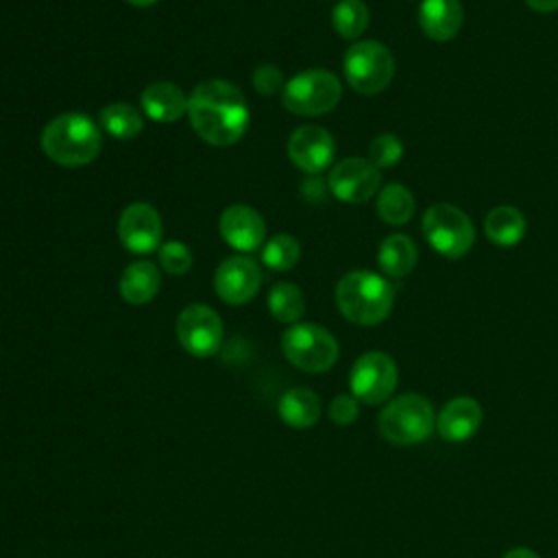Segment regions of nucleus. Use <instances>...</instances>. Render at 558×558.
Instances as JSON below:
<instances>
[{"mask_svg":"<svg viewBox=\"0 0 558 558\" xmlns=\"http://www.w3.org/2000/svg\"><path fill=\"white\" fill-rule=\"evenodd\" d=\"M392 303V283L371 270H351L336 286V305L355 325L371 327L381 323L390 314Z\"/></svg>","mask_w":558,"mask_h":558,"instance_id":"obj_3","label":"nucleus"},{"mask_svg":"<svg viewBox=\"0 0 558 558\" xmlns=\"http://www.w3.org/2000/svg\"><path fill=\"white\" fill-rule=\"evenodd\" d=\"M179 344L194 357H211L222 344V320L203 303H192L177 316Z\"/></svg>","mask_w":558,"mask_h":558,"instance_id":"obj_10","label":"nucleus"},{"mask_svg":"<svg viewBox=\"0 0 558 558\" xmlns=\"http://www.w3.org/2000/svg\"><path fill=\"white\" fill-rule=\"evenodd\" d=\"M98 122L102 131H107L111 137H118V140H131L140 135L144 126L142 113L126 102H111L102 107L98 113Z\"/></svg>","mask_w":558,"mask_h":558,"instance_id":"obj_23","label":"nucleus"},{"mask_svg":"<svg viewBox=\"0 0 558 558\" xmlns=\"http://www.w3.org/2000/svg\"><path fill=\"white\" fill-rule=\"evenodd\" d=\"M403 157V144L397 135L392 133H381L377 135L371 146H368V161L375 168H392L397 161Z\"/></svg>","mask_w":558,"mask_h":558,"instance_id":"obj_28","label":"nucleus"},{"mask_svg":"<svg viewBox=\"0 0 558 558\" xmlns=\"http://www.w3.org/2000/svg\"><path fill=\"white\" fill-rule=\"evenodd\" d=\"M286 360L305 373H325L338 360L336 338L320 325L294 323L281 336Z\"/></svg>","mask_w":558,"mask_h":558,"instance_id":"obj_8","label":"nucleus"},{"mask_svg":"<svg viewBox=\"0 0 558 558\" xmlns=\"http://www.w3.org/2000/svg\"><path fill=\"white\" fill-rule=\"evenodd\" d=\"M163 225L157 209L148 203H131L122 209L118 220V238L122 246L135 255L159 251Z\"/></svg>","mask_w":558,"mask_h":558,"instance_id":"obj_12","label":"nucleus"},{"mask_svg":"<svg viewBox=\"0 0 558 558\" xmlns=\"http://www.w3.org/2000/svg\"><path fill=\"white\" fill-rule=\"evenodd\" d=\"M288 157L299 170L318 174L331 166L336 157V142L323 126L305 124L292 131L288 140Z\"/></svg>","mask_w":558,"mask_h":558,"instance_id":"obj_14","label":"nucleus"},{"mask_svg":"<svg viewBox=\"0 0 558 558\" xmlns=\"http://www.w3.org/2000/svg\"><path fill=\"white\" fill-rule=\"evenodd\" d=\"M525 216L512 205H499L484 218V233L497 246H514L525 235Z\"/></svg>","mask_w":558,"mask_h":558,"instance_id":"obj_22","label":"nucleus"},{"mask_svg":"<svg viewBox=\"0 0 558 558\" xmlns=\"http://www.w3.org/2000/svg\"><path fill=\"white\" fill-rule=\"evenodd\" d=\"M342 96L340 78L329 70H303L281 89V105L294 116H323L331 111Z\"/></svg>","mask_w":558,"mask_h":558,"instance_id":"obj_5","label":"nucleus"},{"mask_svg":"<svg viewBox=\"0 0 558 558\" xmlns=\"http://www.w3.org/2000/svg\"><path fill=\"white\" fill-rule=\"evenodd\" d=\"M381 172L368 159L347 157L338 161L327 179L331 194L342 203H364L379 190Z\"/></svg>","mask_w":558,"mask_h":558,"instance_id":"obj_11","label":"nucleus"},{"mask_svg":"<svg viewBox=\"0 0 558 558\" xmlns=\"http://www.w3.org/2000/svg\"><path fill=\"white\" fill-rule=\"evenodd\" d=\"M159 286H161V272L148 259L129 264L122 270L120 283H118L120 296L131 305H144V303L153 301L155 294L159 292Z\"/></svg>","mask_w":558,"mask_h":558,"instance_id":"obj_19","label":"nucleus"},{"mask_svg":"<svg viewBox=\"0 0 558 558\" xmlns=\"http://www.w3.org/2000/svg\"><path fill=\"white\" fill-rule=\"evenodd\" d=\"M368 7L362 0H340L331 11L333 31L344 39H357L368 26Z\"/></svg>","mask_w":558,"mask_h":558,"instance_id":"obj_26","label":"nucleus"},{"mask_svg":"<svg viewBox=\"0 0 558 558\" xmlns=\"http://www.w3.org/2000/svg\"><path fill=\"white\" fill-rule=\"evenodd\" d=\"M262 286L259 266L246 255L227 257L214 272V290L229 305L251 301Z\"/></svg>","mask_w":558,"mask_h":558,"instance_id":"obj_13","label":"nucleus"},{"mask_svg":"<svg viewBox=\"0 0 558 558\" xmlns=\"http://www.w3.org/2000/svg\"><path fill=\"white\" fill-rule=\"evenodd\" d=\"M129 4H133V7H150V4H155L157 0H126Z\"/></svg>","mask_w":558,"mask_h":558,"instance_id":"obj_34","label":"nucleus"},{"mask_svg":"<svg viewBox=\"0 0 558 558\" xmlns=\"http://www.w3.org/2000/svg\"><path fill=\"white\" fill-rule=\"evenodd\" d=\"M464 11L460 0H423L418 26L434 41H449L462 28Z\"/></svg>","mask_w":558,"mask_h":558,"instance_id":"obj_17","label":"nucleus"},{"mask_svg":"<svg viewBox=\"0 0 558 558\" xmlns=\"http://www.w3.org/2000/svg\"><path fill=\"white\" fill-rule=\"evenodd\" d=\"M277 412L286 425L294 429H307L320 418V401L307 388H292L281 395Z\"/></svg>","mask_w":558,"mask_h":558,"instance_id":"obj_21","label":"nucleus"},{"mask_svg":"<svg viewBox=\"0 0 558 558\" xmlns=\"http://www.w3.org/2000/svg\"><path fill=\"white\" fill-rule=\"evenodd\" d=\"M436 427L432 403L423 395H399L379 414V434L392 445L423 442Z\"/></svg>","mask_w":558,"mask_h":558,"instance_id":"obj_4","label":"nucleus"},{"mask_svg":"<svg viewBox=\"0 0 558 558\" xmlns=\"http://www.w3.org/2000/svg\"><path fill=\"white\" fill-rule=\"evenodd\" d=\"M423 235L427 244L447 259L464 257L475 242L471 218L451 203H434L425 209Z\"/></svg>","mask_w":558,"mask_h":558,"instance_id":"obj_7","label":"nucleus"},{"mask_svg":"<svg viewBox=\"0 0 558 558\" xmlns=\"http://www.w3.org/2000/svg\"><path fill=\"white\" fill-rule=\"evenodd\" d=\"M218 229L222 240L242 253L255 251L266 238V222L257 209L248 205H231L220 214Z\"/></svg>","mask_w":558,"mask_h":558,"instance_id":"obj_15","label":"nucleus"},{"mask_svg":"<svg viewBox=\"0 0 558 558\" xmlns=\"http://www.w3.org/2000/svg\"><path fill=\"white\" fill-rule=\"evenodd\" d=\"M301 257V244L290 233L272 235L262 248V262L277 272L290 270Z\"/></svg>","mask_w":558,"mask_h":558,"instance_id":"obj_27","label":"nucleus"},{"mask_svg":"<svg viewBox=\"0 0 558 558\" xmlns=\"http://www.w3.org/2000/svg\"><path fill=\"white\" fill-rule=\"evenodd\" d=\"M102 137L92 118L68 111L52 118L41 131V150L48 159L65 168L87 166L100 153Z\"/></svg>","mask_w":558,"mask_h":558,"instance_id":"obj_2","label":"nucleus"},{"mask_svg":"<svg viewBox=\"0 0 558 558\" xmlns=\"http://www.w3.org/2000/svg\"><path fill=\"white\" fill-rule=\"evenodd\" d=\"M525 4L536 13H551L558 11V0H525Z\"/></svg>","mask_w":558,"mask_h":558,"instance_id":"obj_32","label":"nucleus"},{"mask_svg":"<svg viewBox=\"0 0 558 558\" xmlns=\"http://www.w3.org/2000/svg\"><path fill=\"white\" fill-rule=\"evenodd\" d=\"M268 310L279 323H296L305 312V296L296 283L279 281L268 292Z\"/></svg>","mask_w":558,"mask_h":558,"instance_id":"obj_25","label":"nucleus"},{"mask_svg":"<svg viewBox=\"0 0 558 558\" xmlns=\"http://www.w3.org/2000/svg\"><path fill=\"white\" fill-rule=\"evenodd\" d=\"M351 395L368 405L386 401L397 386V364L381 351L360 355L349 375Z\"/></svg>","mask_w":558,"mask_h":558,"instance_id":"obj_9","label":"nucleus"},{"mask_svg":"<svg viewBox=\"0 0 558 558\" xmlns=\"http://www.w3.org/2000/svg\"><path fill=\"white\" fill-rule=\"evenodd\" d=\"M360 414L357 399L353 395H338L329 405V418L336 425H351Z\"/></svg>","mask_w":558,"mask_h":558,"instance_id":"obj_31","label":"nucleus"},{"mask_svg":"<svg viewBox=\"0 0 558 558\" xmlns=\"http://www.w3.org/2000/svg\"><path fill=\"white\" fill-rule=\"evenodd\" d=\"M140 98L144 113L155 122H177L187 113V96L170 81L150 83Z\"/></svg>","mask_w":558,"mask_h":558,"instance_id":"obj_18","label":"nucleus"},{"mask_svg":"<svg viewBox=\"0 0 558 558\" xmlns=\"http://www.w3.org/2000/svg\"><path fill=\"white\" fill-rule=\"evenodd\" d=\"M377 214L386 225L399 227L414 216V196L401 183H388L377 196Z\"/></svg>","mask_w":558,"mask_h":558,"instance_id":"obj_24","label":"nucleus"},{"mask_svg":"<svg viewBox=\"0 0 558 558\" xmlns=\"http://www.w3.org/2000/svg\"><path fill=\"white\" fill-rule=\"evenodd\" d=\"M159 264L170 275H185L192 268V253L183 242L170 240L159 246Z\"/></svg>","mask_w":558,"mask_h":558,"instance_id":"obj_29","label":"nucleus"},{"mask_svg":"<svg viewBox=\"0 0 558 558\" xmlns=\"http://www.w3.org/2000/svg\"><path fill=\"white\" fill-rule=\"evenodd\" d=\"M504 558H538V554L532 551V549H527V547H514V549H510Z\"/></svg>","mask_w":558,"mask_h":558,"instance_id":"obj_33","label":"nucleus"},{"mask_svg":"<svg viewBox=\"0 0 558 558\" xmlns=\"http://www.w3.org/2000/svg\"><path fill=\"white\" fill-rule=\"evenodd\" d=\"M416 262H418L416 244L403 233H392L379 244L377 264L384 270V275L392 279L408 277L414 270Z\"/></svg>","mask_w":558,"mask_h":558,"instance_id":"obj_20","label":"nucleus"},{"mask_svg":"<svg viewBox=\"0 0 558 558\" xmlns=\"http://www.w3.org/2000/svg\"><path fill=\"white\" fill-rule=\"evenodd\" d=\"M482 425V408L473 397H456L436 416V429L447 442L469 440Z\"/></svg>","mask_w":558,"mask_h":558,"instance_id":"obj_16","label":"nucleus"},{"mask_svg":"<svg viewBox=\"0 0 558 558\" xmlns=\"http://www.w3.org/2000/svg\"><path fill=\"white\" fill-rule=\"evenodd\" d=\"M283 85V74L277 65L272 63H264L253 72V87L257 89V94L262 96H270L277 94Z\"/></svg>","mask_w":558,"mask_h":558,"instance_id":"obj_30","label":"nucleus"},{"mask_svg":"<svg viewBox=\"0 0 558 558\" xmlns=\"http://www.w3.org/2000/svg\"><path fill=\"white\" fill-rule=\"evenodd\" d=\"M187 118L207 144L231 146L248 126V105L240 87L222 78H209L187 96Z\"/></svg>","mask_w":558,"mask_h":558,"instance_id":"obj_1","label":"nucleus"},{"mask_svg":"<svg viewBox=\"0 0 558 558\" xmlns=\"http://www.w3.org/2000/svg\"><path fill=\"white\" fill-rule=\"evenodd\" d=\"M342 70L353 92L362 96H375L390 85L395 76V59L384 44L366 39L347 48Z\"/></svg>","mask_w":558,"mask_h":558,"instance_id":"obj_6","label":"nucleus"}]
</instances>
